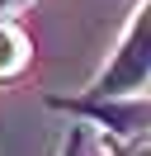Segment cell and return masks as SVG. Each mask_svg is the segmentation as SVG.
<instances>
[{
	"label": "cell",
	"mask_w": 151,
	"mask_h": 156,
	"mask_svg": "<svg viewBox=\"0 0 151 156\" xmlns=\"http://www.w3.org/2000/svg\"><path fill=\"white\" fill-rule=\"evenodd\" d=\"M146 80H151V0H142L113 62H109V71L94 85V99H123L132 90H142Z\"/></svg>",
	"instance_id": "obj_1"
},
{
	"label": "cell",
	"mask_w": 151,
	"mask_h": 156,
	"mask_svg": "<svg viewBox=\"0 0 151 156\" xmlns=\"http://www.w3.org/2000/svg\"><path fill=\"white\" fill-rule=\"evenodd\" d=\"M76 114H90L123 142H142L151 137V104L146 99H90V104H71Z\"/></svg>",
	"instance_id": "obj_2"
},
{
	"label": "cell",
	"mask_w": 151,
	"mask_h": 156,
	"mask_svg": "<svg viewBox=\"0 0 151 156\" xmlns=\"http://www.w3.org/2000/svg\"><path fill=\"white\" fill-rule=\"evenodd\" d=\"M28 38H24V29L19 24H9V19H0V85L5 80H14L19 71L28 66Z\"/></svg>",
	"instance_id": "obj_3"
},
{
	"label": "cell",
	"mask_w": 151,
	"mask_h": 156,
	"mask_svg": "<svg viewBox=\"0 0 151 156\" xmlns=\"http://www.w3.org/2000/svg\"><path fill=\"white\" fill-rule=\"evenodd\" d=\"M113 156H151V137H142V142H123V137H113Z\"/></svg>",
	"instance_id": "obj_4"
},
{
	"label": "cell",
	"mask_w": 151,
	"mask_h": 156,
	"mask_svg": "<svg viewBox=\"0 0 151 156\" xmlns=\"http://www.w3.org/2000/svg\"><path fill=\"white\" fill-rule=\"evenodd\" d=\"M19 5H28V0H0V19H5V14H14Z\"/></svg>",
	"instance_id": "obj_5"
}]
</instances>
